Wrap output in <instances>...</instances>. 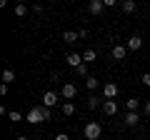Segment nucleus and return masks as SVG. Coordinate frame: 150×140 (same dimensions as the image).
<instances>
[{
	"label": "nucleus",
	"mask_w": 150,
	"mask_h": 140,
	"mask_svg": "<svg viewBox=\"0 0 150 140\" xmlns=\"http://www.w3.org/2000/svg\"><path fill=\"white\" fill-rule=\"evenodd\" d=\"M83 135H85V140H100L103 125L95 123V120H90V123H85V128H83Z\"/></svg>",
	"instance_id": "f257e3e1"
},
{
	"label": "nucleus",
	"mask_w": 150,
	"mask_h": 140,
	"mask_svg": "<svg viewBox=\"0 0 150 140\" xmlns=\"http://www.w3.org/2000/svg\"><path fill=\"white\" fill-rule=\"evenodd\" d=\"M25 120L30 125H38V123H45V115H43V105H35V108H30V113L25 115Z\"/></svg>",
	"instance_id": "f03ea898"
},
{
	"label": "nucleus",
	"mask_w": 150,
	"mask_h": 140,
	"mask_svg": "<svg viewBox=\"0 0 150 140\" xmlns=\"http://www.w3.org/2000/svg\"><path fill=\"white\" fill-rule=\"evenodd\" d=\"M60 95H63L65 100H75V95H78V85H75V83H65V85L60 88Z\"/></svg>",
	"instance_id": "7ed1b4c3"
},
{
	"label": "nucleus",
	"mask_w": 150,
	"mask_h": 140,
	"mask_svg": "<svg viewBox=\"0 0 150 140\" xmlns=\"http://www.w3.org/2000/svg\"><path fill=\"white\" fill-rule=\"evenodd\" d=\"M103 95H105V100H115L118 98V85L115 83H105L103 85Z\"/></svg>",
	"instance_id": "20e7f679"
},
{
	"label": "nucleus",
	"mask_w": 150,
	"mask_h": 140,
	"mask_svg": "<svg viewBox=\"0 0 150 140\" xmlns=\"http://www.w3.org/2000/svg\"><path fill=\"white\" fill-rule=\"evenodd\" d=\"M88 10H90L93 15H103V13H105V3H103V0H90Z\"/></svg>",
	"instance_id": "39448f33"
},
{
	"label": "nucleus",
	"mask_w": 150,
	"mask_h": 140,
	"mask_svg": "<svg viewBox=\"0 0 150 140\" xmlns=\"http://www.w3.org/2000/svg\"><path fill=\"white\" fill-rule=\"evenodd\" d=\"M125 45H128V50H133V53H135V50H140V48H143V38H140V35H130Z\"/></svg>",
	"instance_id": "423d86ee"
},
{
	"label": "nucleus",
	"mask_w": 150,
	"mask_h": 140,
	"mask_svg": "<svg viewBox=\"0 0 150 140\" xmlns=\"http://www.w3.org/2000/svg\"><path fill=\"white\" fill-rule=\"evenodd\" d=\"M103 113L105 115H118V103L115 100H103Z\"/></svg>",
	"instance_id": "0eeeda50"
},
{
	"label": "nucleus",
	"mask_w": 150,
	"mask_h": 140,
	"mask_svg": "<svg viewBox=\"0 0 150 140\" xmlns=\"http://www.w3.org/2000/svg\"><path fill=\"white\" fill-rule=\"evenodd\" d=\"M125 55H128V45H112V58L115 60H125Z\"/></svg>",
	"instance_id": "6e6552de"
},
{
	"label": "nucleus",
	"mask_w": 150,
	"mask_h": 140,
	"mask_svg": "<svg viewBox=\"0 0 150 140\" xmlns=\"http://www.w3.org/2000/svg\"><path fill=\"white\" fill-rule=\"evenodd\" d=\"M65 63H68L70 68H78V65L83 63V55L80 53H68V55H65Z\"/></svg>",
	"instance_id": "1a4fd4ad"
},
{
	"label": "nucleus",
	"mask_w": 150,
	"mask_h": 140,
	"mask_svg": "<svg viewBox=\"0 0 150 140\" xmlns=\"http://www.w3.org/2000/svg\"><path fill=\"white\" fill-rule=\"evenodd\" d=\"M55 103H58V93L48 90V93H45V95H43V105H45V108H53Z\"/></svg>",
	"instance_id": "9d476101"
},
{
	"label": "nucleus",
	"mask_w": 150,
	"mask_h": 140,
	"mask_svg": "<svg viewBox=\"0 0 150 140\" xmlns=\"http://www.w3.org/2000/svg\"><path fill=\"white\" fill-rule=\"evenodd\" d=\"M123 123L133 128V125H138V123H140V115H138V113H133V110H128V115L123 118Z\"/></svg>",
	"instance_id": "9b49d317"
},
{
	"label": "nucleus",
	"mask_w": 150,
	"mask_h": 140,
	"mask_svg": "<svg viewBox=\"0 0 150 140\" xmlns=\"http://www.w3.org/2000/svg\"><path fill=\"white\" fill-rule=\"evenodd\" d=\"M78 38H80V33H73V30H65L63 33V43H68V45L78 43Z\"/></svg>",
	"instance_id": "f8f14e48"
},
{
	"label": "nucleus",
	"mask_w": 150,
	"mask_h": 140,
	"mask_svg": "<svg viewBox=\"0 0 150 140\" xmlns=\"http://www.w3.org/2000/svg\"><path fill=\"white\" fill-rule=\"evenodd\" d=\"M95 60H98V53H95L93 48H88L85 53H83V63H88V65H90V63H95Z\"/></svg>",
	"instance_id": "ddd939ff"
},
{
	"label": "nucleus",
	"mask_w": 150,
	"mask_h": 140,
	"mask_svg": "<svg viewBox=\"0 0 150 140\" xmlns=\"http://www.w3.org/2000/svg\"><path fill=\"white\" fill-rule=\"evenodd\" d=\"M0 78H3V83H5V85H10V83H15V73H13L10 68H5V70H3V75H0Z\"/></svg>",
	"instance_id": "4468645a"
},
{
	"label": "nucleus",
	"mask_w": 150,
	"mask_h": 140,
	"mask_svg": "<svg viewBox=\"0 0 150 140\" xmlns=\"http://www.w3.org/2000/svg\"><path fill=\"white\" fill-rule=\"evenodd\" d=\"M75 110H78V108H75L73 100H65L63 103V115H75Z\"/></svg>",
	"instance_id": "2eb2a0df"
},
{
	"label": "nucleus",
	"mask_w": 150,
	"mask_h": 140,
	"mask_svg": "<svg viewBox=\"0 0 150 140\" xmlns=\"http://www.w3.org/2000/svg\"><path fill=\"white\" fill-rule=\"evenodd\" d=\"M98 85H100V80H98L95 75H90V78H85V88H88V90H95Z\"/></svg>",
	"instance_id": "dca6fc26"
},
{
	"label": "nucleus",
	"mask_w": 150,
	"mask_h": 140,
	"mask_svg": "<svg viewBox=\"0 0 150 140\" xmlns=\"http://www.w3.org/2000/svg\"><path fill=\"white\" fill-rule=\"evenodd\" d=\"M125 108H128V110H133V113H135V110L140 108V100H138V98H130V100H125Z\"/></svg>",
	"instance_id": "f3484780"
},
{
	"label": "nucleus",
	"mask_w": 150,
	"mask_h": 140,
	"mask_svg": "<svg viewBox=\"0 0 150 140\" xmlns=\"http://www.w3.org/2000/svg\"><path fill=\"white\" fill-rule=\"evenodd\" d=\"M75 73H78L80 78H90V73H88V63H80L78 68H75Z\"/></svg>",
	"instance_id": "a211bd4d"
},
{
	"label": "nucleus",
	"mask_w": 150,
	"mask_h": 140,
	"mask_svg": "<svg viewBox=\"0 0 150 140\" xmlns=\"http://www.w3.org/2000/svg\"><path fill=\"white\" fill-rule=\"evenodd\" d=\"M135 8H138L135 0H123V10H125V13H135Z\"/></svg>",
	"instance_id": "6ab92c4d"
},
{
	"label": "nucleus",
	"mask_w": 150,
	"mask_h": 140,
	"mask_svg": "<svg viewBox=\"0 0 150 140\" xmlns=\"http://www.w3.org/2000/svg\"><path fill=\"white\" fill-rule=\"evenodd\" d=\"M98 105H100V100H98L95 95H90V98H88V110H95Z\"/></svg>",
	"instance_id": "aec40b11"
},
{
	"label": "nucleus",
	"mask_w": 150,
	"mask_h": 140,
	"mask_svg": "<svg viewBox=\"0 0 150 140\" xmlns=\"http://www.w3.org/2000/svg\"><path fill=\"white\" fill-rule=\"evenodd\" d=\"M15 15H18V18H23V15H28V8L23 5V3H18V5H15Z\"/></svg>",
	"instance_id": "412c9836"
},
{
	"label": "nucleus",
	"mask_w": 150,
	"mask_h": 140,
	"mask_svg": "<svg viewBox=\"0 0 150 140\" xmlns=\"http://www.w3.org/2000/svg\"><path fill=\"white\" fill-rule=\"evenodd\" d=\"M8 118H10V120H13V123H20V120H25V118H23V115H20V113H18V110H13V113H10V115H8Z\"/></svg>",
	"instance_id": "4be33fe9"
},
{
	"label": "nucleus",
	"mask_w": 150,
	"mask_h": 140,
	"mask_svg": "<svg viewBox=\"0 0 150 140\" xmlns=\"http://www.w3.org/2000/svg\"><path fill=\"white\" fill-rule=\"evenodd\" d=\"M43 115H45V120H53V110L45 108V105H43Z\"/></svg>",
	"instance_id": "5701e85b"
},
{
	"label": "nucleus",
	"mask_w": 150,
	"mask_h": 140,
	"mask_svg": "<svg viewBox=\"0 0 150 140\" xmlns=\"http://www.w3.org/2000/svg\"><path fill=\"white\" fill-rule=\"evenodd\" d=\"M140 83H143V85H148V88H150V73H143V78H140Z\"/></svg>",
	"instance_id": "b1692460"
},
{
	"label": "nucleus",
	"mask_w": 150,
	"mask_h": 140,
	"mask_svg": "<svg viewBox=\"0 0 150 140\" xmlns=\"http://www.w3.org/2000/svg\"><path fill=\"white\" fill-rule=\"evenodd\" d=\"M33 13H35V15H40V13H43V5H40V3H35V5H33Z\"/></svg>",
	"instance_id": "393cba45"
},
{
	"label": "nucleus",
	"mask_w": 150,
	"mask_h": 140,
	"mask_svg": "<svg viewBox=\"0 0 150 140\" xmlns=\"http://www.w3.org/2000/svg\"><path fill=\"white\" fill-rule=\"evenodd\" d=\"M55 140H70V135L68 133H58V135H55Z\"/></svg>",
	"instance_id": "a878e982"
},
{
	"label": "nucleus",
	"mask_w": 150,
	"mask_h": 140,
	"mask_svg": "<svg viewBox=\"0 0 150 140\" xmlns=\"http://www.w3.org/2000/svg\"><path fill=\"white\" fill-rule=\"evenodd\" d=\"M103 3H105V8H112L115 3H118V0H103Z\"/></svg>",
	"instance_id": "bb28decb"
},
{
	"label": "nucleus",
	"mask_w": 150,
	"mask_h": 140,
	"mask_svg": "<svg viewBox=\"0 0 150 140\" xmlns=\"http://www.w3.org/2000/svg\"><path fill=\"white\" fill-rule=\"evenodd\" d=\"M145 115H150V100H145Z\"/></svg>",
	"instance_id": "cd10ccee"
},
{
	"label": "nucleus",
	"mask_w": 150,
	"mask_h": 140,
	"mask_svg": "<svg viewBox=\"0 0 150 140\" xmlns=\"http://www.w3.org/2000/svg\"><path fill=\"white\" fill-rule=\"evenodd\" d=\"M15 140H30V138H25V135H20V138H15Z\"/></svg>",
	"instance_id": "c85d7f7f"
},
{
	"label": "nucleus",
	"mask_w": 150,
	"mask_h": 140,
	"mask_svg": "<svg viewBox=\"0 0 150 140\" xmlns=\"http://www.w3.org/2000/svg\"><path fill=\"white\" fill-rule=\"evenodd\" d=\"M18 3H23V5H25V0H18Z\"/></svg>",
	"instance_id": "c756f323"
}]
</instances>
